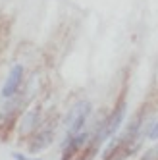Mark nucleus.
<instances>
[{"mask_svg":"<svg viewBox=\"0 0 158 160\" xmlns=\"http://www.w3.org/2000/svg\"><path fill=\"white\" fill-rule=\"evenodd\" d=\"M91 114H93V104L89 100L75 102L72 106V110L67 112L66 118H64V125L67 128L66 137H72V135H75L79 131H83L87 128V122L91 118Z\"/></svg>","mask_w":158,"mask_h":160,"instance_id":"obj_1","label":"nucleus"},{"mask_svg":"<svg viewBox=\"0 0 158 160\" xmlns=\"http://www.w3.org/2000/svg\"><path fill=\"white\" fill-rule=\"evenodd\" d=\"M91 129H83V131H79L72 137H64V141H62V160H75V156L83 151V148L87 147L89 139H91Z\"/></svg>","mask_w":158,"mask_h":160,"instance_id":"obj_2","label":"nucleus"},{"mask_svg":"<svg viewBox=\"0 0 158 160\" xmlns=\"http://www.w3.org/2000/svg\"><path fill=\"white\" fill-rule=\"evenodd\" d=\"M23 77H25V68L23 64H14L12 70H10L6 81L2 85V91H0V97H2L4 100L12 98L16 93H19L21 89V83H23Z\"/></svg>","mask_w":158,"mask_h":160,"instance_id":"obj_3","label":"nucleus"},{"mask_svg":"<svg viewBox=\"0 0 158 160\" xmlns=\"http://www.w3.org/2000/svg\"><path fill=\"white\" fill-rule=\"evenodd\" d=\"M54 141V129L52 128H44L41 131H37L35 135L31 137L29 141V151L31 152H41L44 148H48Z\"/></svg>","mask_w":158,"mask_h":160,"instance_id":"obj_4","label":"nucleus"},{"mask_svg":"<svg viewBox=\"0 0 158 160\" xmlns=\"http://www.w3.org/2000/svg\"><path fill=\"white\" fill-rule=\"evenodd\" d=\"M39 114H41L39 108H31L23 114V118L19 122V133L21 135H29L39 125Z\"/></svg>","mask_w":158,"mask_h":160,"instance_id":"obj_5","label":"nucleus"},{"mask_svg":"<svg viewBox=\"0 0 158 160\" xmlns=\"http://www.w3.org/2000/svg\"><path fill=\"white\" fill-rule=\"evenodd\" d=\"M143 131H145V139L158 141V120H146L143 123Z\"/></svg>","mask_w":158,"mask_h":160,"instance_id":"obj_6","label":"nucleus"},{"mask_svg":"<svg viewBox=\"0 0 158 160\" xmlns=\"http://www.w3.org/2000/svg\"><path fill=\"white\" fill-rule=\"evenodd\" d=\"M141 160H158V147L151 148V151H146V152L141 156Z\"/></svg>","mask_w":158,"mask_h":160,"instance_id":"obj_7","label":"nucleus"},{"mask_svg":"<svg viewBox=\"0 0 158 160\" xmlns=\"http://www.w3.org/2000/svg\"><path fill=\"white\" fill-rule=\"evenodd\" d=\"M10 156H12L14 160H31L27 154H23V152H16V151H14V152H10Z\"/></svg>","mask_w":158,"mask_h":160,"instance_id":"obj_8","label":"nucleus"},{"mask_svg":"<svg viewBox=\"0 0 158 160\" xmlns=\"http://www.w3.org/2000/svg\"><path fill=\"white\" fill-rule=\"evenodd\" d=\"M31 160H42V158H31Z\"/></svg>","mask_w":158,"mask_h":160,"instance_id":"obj_9","label":"nucleus"}]
</instances>
